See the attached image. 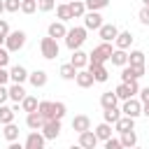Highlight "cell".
<instances>
[{
  "mask_svg": "<svg viewBox=\"0 0 149 149\" xmlns=\"http://www.w3.org/2000/svg\"><path fill=\"white\" fill-rule=\"evenodd\" d=\"M86 28L84 26H74V28H68V33H65V47L70 49V51H74V49H79L84 42H86Z\"/></svg>",
  "mask_w": 149,
  "mask_h": 149,
  "instance_id": "1",
  "label": "cell"
},
{
  "mask_svg": "<svg viewBox=\"0 0 149 149\" xmlns=\"http://www.w3.org/2000/svg\"><path fill=\"white\" fill-rule=\"evenodd\" d=\"M26 33L23 30H9V35L5 37V49L9 51V54H16V51H21L23 47H26Z\"/></svg>",
  "mask_w": 149,
  "mask_h": 149,
  "instance_id": "2",
  "label": "cell"
},
{
  "mask_svg": "<svg viewBox=\"0 0 149 149\" xmlns=\"http://www.w3.org/2000/svg\"><path fill=\"white\" fill-rule=\"evenodd\" d=\"M40 51H42V58H47V61L58 58V54H61L58 40H56V37H51V35L42 37V40H40Z\"/></svg>",
  "mask_w": 149,
  "mask_h": 149,
  "instance_id": "3",
  "label": "cell"
},
{
  "mask_svg": "<svg viewBox=\"0 0 149 149\" xmlns=\"http://www.w3.org/2000/svg\"><path fill=\"white\" fill-rule=\"evenodd\" d=\"M112 44L109 42H100L91 54H88V63H107L109 61V56H112Z\"/></svg>",
  "mask_w": 149,
  "mask_h": 149,
  "instance_id": "4",
  "label": "cell"
},
{
  "mask_svg": "<svg viewBox=\"0 0 149 149\" xmlns=\"http://www.w3.org/2000/svg\"><path fill=\"white\" fill-rule=\"evenodd\" d=\"M137 91H140V84H137V79H130V81H121V84L114 88V93H116V98H119V100L133 98V95H137Z\"/></svg>",
  "mask_w": 149,
  "mask_h": 149,
  "instance_id": "5",
  "label": "cell"
},
{
  "mask_svg": "<svg viewBox=\"0 0 149 149\" xmlns=\"http://www.w3.org/2000/svg\"><path fill=\"white\" fill-rule=\"evenodd\" d=\"M121 114H126V116H133V119H137L140 114H142V102H140V98H126L123 100V107H121Z\"/></svg>",
  "mask_w": 149,
  "mask_h": 149,
  "instance_id": "6",
  "label": "cell"
},
{
  "mask_svg": "<svg viewBox=\"0 0 149 149\" xmlns=\"http://www.w3.org/2000/svg\"><path fill=\"white\" fill-rule=\"evenodd\" d=\"M144 74V65H121V81H130V79H140Z\"/></svg>",
  "mask_w": 149,
  "mask_h": 149,
  "instance_id": "7",
  "label": "cell"
},
{
  "mask_svg": "<svg viewBox=\"0 0 149 149\" xmlns=\"http://www.w3.org/2000/svg\"><path fill=\"white\" fill-rule=\"evenodd\" d=\"M42 135H44L47 140H56V137L61 135V119H44Z\"/></svg>",
  "mask_w": 149,
  "mask_h": 149,
  "instance_id": "8",
  "label": "cell"
},
{
  "mask_svg": "<svg viewBox=\"0 0 149 149\" xmlns=\"http://www.w3.org/2000/svg\"><path fill=\"white\" fill-rule=\"evenodd\" d=\"M81 19H84V28H86V30H98V28L102 26V16H100V12H95V9H86V14H84Z\"/></svg>",
  "mask_w": 149,
  "mask_h": 149,
  "instance_id": "9",
  "label": "cell"
},
{
  "mask_svg": "<svg viewBox=\"0 0 149 149\" xmlns=\"http://www.w3.org/2000/svg\"><path fill=\"white\" fill-rule=\"evenodd\" d=\"M86 70L93 74V79H95L98 84H105V81L109 79V72H107L105 63H88V65H86Z\"/></svg>",
  "mask_w": 149,
  "mask_h": 149,
  "instance_id": "10",
  "label": "cell"
},
{
  "mask_svg": "<svg viewBox=\"0 0 149 149\" xmlns=\"http://www.w3.org/2000/svg\"><path fill=\"white\" fill-rule=\"evenodd\" d=\"M23 144H26V149H44V144H47V137H44L40 130H30Z\"/></svg>",
  "mask_w": 149,
  "mask_h": 149,
  "instance_id": "11",
  "label": "cell"
},
{
  "mask_svg": "<svg viewBox=\"0 0 149 149\" xmlns=\"http://www.w3.org/2000/svg\"><path fill=\"white\" fill-rule=\"evenodd\" d=\"M74 81H77V86L79 88H91L93 84H95V79H93V74L86 70V68H81V70H77V74H74Z\"/></svg>",
  "mask_w": 149,
  "mask_h": 149,
  "instance_id": "12",
  "label": "cell"
},
{
  "mask_svg": "<svg viewBox=\"0 0 149 149\" xmlns=\"http://www.w3.org/2000/svg\"><path fill=\"white\" fill-rule=\"evenodd\" d=\"M98 35H100L102 42H114V37L119 35V28H116L114 23H102V26L98 28Z\"/></svg>",
  "mask_w": 149,
  "mask_h": 149,
  "instance_id": "13",
  "label": "cell"
},
{
  "mask_svg": "<svg viewBox=\"0 0 149 149\" xmlns=\"http://www.w3.org/2000/svg\"><path fill=\"white\" fill-rule=\"evenodd\" d=\"M133 40H135V37H133L130 30H119V35L114 37V44H116V49H126V51H128L130 44H133Z\"/></svg>",
  "mask_w": 149,
  "mask_h": 149,
  "instance_id": "14",
  "label": "cell"
},
{
  "mask_svg": "<svg viewBox=\"0 0 149 149\" xmlns=\"http://www.w3.org/2000/svg\"><path fill=\"white\" fill-rule=\"evenodd\" d=\"M9 81H14V84L28 81V70H26L23 65H12V68H9Z\"/></svg>",
  "mask_w": 149,
  "mask_h": 149,
  "instance_id": "15",
  "label": "cell"
},
{
  "mask_svg": "<svg viewBox=\"0 0 149 149\" xmlns=\"http://www.w3.org/2000/svg\"><path fill=\"white\" fill-rule=\"evenodd\" d=\"M26 126L30 128V130H42V126H44V116L35 109V112H28L26 114Z\"/></svg>",
  "mask_w": 149,
  "mask_h": 149,
  "instance_id": "16",
  "label": "cell"
},
{
  "mask_svg": "<svg viewBox=\"0 0 149 149\" xmlns=\"http://www.w3.org/2000/svg\"><path fill=\"white\" fill-rule=\"evenodd\" d=\"M112 126H114V130H116V133H126V130H133V128H135V119H133V116L121 114Z\"/></svg>",
  "mask_w": 149,
  "mask_h": 149,
  "instance_id": "17",
  "label": "cell"
},
{
  "mask_svg": "<svg viewBox=\"0 0 149 149\" xmlns=\"http://www.w3.org/2000/svg\"><path fill=\"white\" fill-rule=\"evenodd\" d=\"M79 135V147H84V149H93L95 144H98V137H95V133L88 128V130H81V133H77Z\"/></svg>",
  "mask_w": 149,
  "mask_h": 149,
  "instance_id": "18",
  "label": "cell"
},
{
  "mask_svg": "<svg viewBox=\"0 0 149 149\" xmlns=\"http://www.w3.org/2000/svg\"><path fill=\"white\" fill-rule=\"evenodd\" d=\"M65 33H68L65 21H54V23H49V28H47V35H51V37H56V40L65 37Z\"/></svg>",
  "mask_w": 149,
  "mask_h": 149,
  "instance_id": "19",
  "label": "cell"
},
{
  "mask_svg": "<svg viewBox=\"0 0 149 149\" xmlns=\"http://www.w3.org/2000/svg\"><path fill=\"white\" fill-rule=\"evenodd\" d=\"M70 63H72L77 70H81V68H86V65H88V54H84L81 49H74V51H72Z\"/></svg>",
  "mask_w": 149,
  "mask_h": 149,
  "instance_id": "20",
  "label": "cell"
},
{
  "mask_svg": "<svg viewBox=\"0 0 149 149\" xmlns=\"http://www.w3.org/2000/svg\"><path fill=\"white\" fill-rule=\"evenodd\" d=\"M47 79H49V77H47V72H44V70H35V72H28V81H30L35 88H42V86L47 84Z\"/></svg>",
  "mask_w": 149,
  "mask_h": 149,
  "instance_id": "21",
  "label": "cell"
},
{
  "mask_svg": "<svg viewBox=\"0 0 149 149\" xmlns=\"http://www.w3.org/2000/svg\"><path fill=\"white\" fill-rule=\"evenodd\" d=\"M88 128H91V119L86 114H77L72 119V130L74 133H81V130H88Z\"/></svg>",
  "mask_w": 149,
  "mask_h": 149,
  "instance_id": "22",
  "label": "cell"
},
{
  "mask_svg": "<svg viewBox=\"0 0 149 149\" xmlns=\"http://www.w3.org/2000/svg\"><path fill=\"white\" fill-rule=\"evenodd\" d=\"M93 133H95V137H98V142H105L107 137H112V123H107V121H102V123H98V126L93 128Z\"/></svg>",
  "mask_w": 149,
  "mask_h": 149,
  "instance_id": "23",
  "label": "cell"
},
{
  "mask_svg": "<svg viewBox=\"0 0 149 149\" xmlns=\"http://www.w3.org/2000/svg\"><path fill=\"white\" fill-rule=\"evenodd\" d=\"M7 91H9V100H14V102H21V100L26 98V88H23V84H14V81H12V86H9Z\"/></svg>",
  "mask_w": 149,
  "mask_h": 149,
  "instance_id": "24",
  "label": "cell"
},
{
  "mask_svg": "<svg viewBox=\"0 0 149 149\" xmlns=\"http://www.w3.org/2000/svg\"><path fill=\"white\" fill-rule=\"evenodd\" d=\"M68 5H70V12H72V19H81V16L86 14V5H84V0H70Z\"/></svg>",
  "mask_w": 149,
  "mask_h": 149,
  "instance_id": "25",
  "label": "cell"
},
{
  "mask_svg": "<svg viewBox=\"0 0 149 149\" xmlns=\"http://www.w3.org/2000/svg\"><path fill=\"white\" fill-rule=\"evenodd\" d=\"M109 61H112V65H126L128 63V51L126 49H114L112 51V56H109Z\"/></svg>",
  "mask_w": 149,
  "mask_h": 149,
  "instance_id": "26",
  "label": "cell"
},
{
  "mask_svg": "<svg viewBox=\"0 0 149 149\" xmlns=\"http://www.w3.org/2000/svg\"><path fill=\"white\" fill-rule=\"evenodd\" d=\"M19 105H21V112H26V114H28V112H35V109H37L40 100H37L35 95H28V93H26V98H23Z\"/></svg>",
  "mask_w": 149,
  "mask_h": 149,
  "instance_id": "27",
  "label": "cell"
},
{
  "mask_svg": "<svg viewBox=\"0 0 149 149\" xmlns=\"http://www.w3.org/2000/svg\"><path fill=\"white\" fill-rule=\"evenodd\" d=\"M116 102H119V98H116V93H114V91H105V93L100 95V107H102V109L114 107Z\"/></svg>",
  "mask_w": 149,
  "mask_h": 149,
  "instance_id": "28",
  "label": "cell"
},
{
  "mask_svg": "<svg viewBox=\"0 0 149 149\" xmlns=\"http://www.w3.org/2000/svg\"><path fill=\"white\" fill-rule=\"evenodd\" d=\"M14 114H16L14 107H9V105H5V102L0 105V123H2V126H5V123H12V121H14Z\"/></svg>",
  "mask_w": 149,
  "mask_h": 149,
  "instance_id": "29",
  "label": "cell"
},
{
  "mask_svg": "<svg viewBox=\"0 0 149 149\" xmlns=\"http://www.w3.org/2000/svg\"><path fill=\"white\" fill-rule=\"evenodd\" d=\"M2 135H5V140L7 142H14V140H19V126L12 121V123H5V130H2Z\"/></svg>",
  "mask_w": 149,
  "mask_h": 149,
  "instance_id": "30",
  "label": "cell"
},
{
  "mask_svg": "<svg viewBox=\"0 0 149 149\" xmlns=\"http://www.w3.org/2000/svg\"><path fill=\"white\" fill-rule=\"evenodd\" d=\"M121 137V147H135L137 144V135H135V128L133 130H126V133H119Z\"/></svg>",
  "mask_w": 149,
  "mask_h": 149,
  "instance_id": "31",
  "label": "cell"
},
{
  "mask_svg": "<svg viewBox=\"0 0 149 149\" xmlns=\"http://www.w3.org/2000/svg\"><path fill=\"white\" fill-rule=\"evenodd\" d=\"M56 16H58V21H70V19H72L70 5H68V2H61V5H56Z\"/></svg>",
  "mask_w": 149,
  "mask_h": 149,
  "instance_id": "32",
  "label": "cell"
},
{
  "mask_svg": "<svg viewBox=\"0 0 149 149\" xmlns=\"http://www.w3.org/2000/svg\"><path fill=\"white\" fill-rule=\"evenodd\" d=\"M144 61H147V56H144V51H140V49H133V51L128 54V63H130V65H144Z\"/></svg>",
  "mask_w": 149,
  "mask_h": 149,
  "instance_id": "33",
  "label": "cell"
},
{
  "mask_svg": "<svg viewBox=\"0 0 149 149\" xmlns=\"http://www.w3.org/2000/svg\"><path fill=\"white\" fill-rule=\"evenodd\" d=\"M58 74H61L63 79H68V81H70V79H74V74H77V68H74L72 63H63V65H61V70H58Z\"/></svg>",
  "mask_w": 149,
  "mask_h": 149,
  "instance_id": "34",
  "label": "cell"
},
{
  "mask_svg": "<svg viewBox=\"0 0 149 149\" xmlns=\"http://www.w3.org/2000/svg\"><path fill=\"white\" fill-rule=\"evenodd\" d=\"M37 112H40L44 119H51V114H54V102H51V100H40Z\"/></svg>",
  "mask_w": 149,
  "mask_h": 149,
  "instance_id": "35",
  "label": "cell"
},
{
  "mask_svg": "<svg viewBox=\"0 0 149 149\" xmlns=\"http://www.w3.org/2000/svg\"><path fill=\"white\" fill-rule=\"evenodd\" d=\"M119 116H121V109H119L116 105H114V107H107V109L102 112V121H107V123H114Z\"/></svg>",
  "mask_w": 149,
  "mask_h": 149,
  "instance_id": "36",
  "label": "cell"
},
{
  "mask_svg": "<svg viewBox=\"0 0 149 149\" xmlns=\"http://www.w3.org/2000/svg\"><path fill=\"white\" fill-rule=\"evenodd\" d=\"M84 5H86V9H95V12H100V9H105V7L109 5V0H84Z\"/></svg>",
  "mask_w": 149,
  "mask_h": 149,
  "instance_id": "37",
  "label": "cell"
},
{
  "mask_svg": "<svg viewBox=\"0 0 149 149\" xmlns=\"http://www.w3.org/2000/svg\"><path fill=\"white\" fill-rule=\"evenodd\" d=\"M65 112H68V107H65V102H54V114H51V119H63L65 116Z\"/></svg>",
  "mask_w": 149,
  "mask_h": 149,
  "instance_id": "38",
  "label": "cell"
},
{
  "mask_svg": "<svg viewBox=\"0 0 149 149\" xmlns=\"http://www.w3.org/2000/svg\"><path fill=\"white\" fill-rule=\"evenodd\" d=\"M21 12H23V14L37 12V0H21Z\"/></svg>",
  "mask_w": 149,
  "mask_h": 149,
  "instance_id": "39",
  "label": "cell"
},
{
  "mask_svg": "<svg viewBox=\"0 0 149 149\" xmlns=\"http://www.w3.org/2000/svg\"><path fill=\"white\" fill-rule=\"evenodd\" d=\"M5 12H21V0H5Z\"/></svg>",
  "mask_w": 149,
  "mask_h": 149,
  "instance_id": "40",
  "label": "cell"
},
{
  "mask_svg": "<svg viewBox=\"0 0 149 149\" xmlns=\"http://www.w3.org/2000/svg\"><path fill=\"white\" fill-rule=\"evenodd\" d=\"M56 7V0H37V9L40 12H51Z\"/></svg>",
  "mask_w": 149,
  "mask_h": 149,
  "instance_id": "41",
  "label": "cell"
},
{
  "mask_svg": "<svg viewBox=\"0 0 149 149\" xmlns=\"http://www.w3.org/2000/svg\"><path fill=\"white\" fill-rule=\"evenodd\" d=\"M7 35H9V23H7V19H0V47L5 44Z\"/></svg>",
  "mask_w": 149,
  "mask_h": 149,
  "instance_id": "42",
  "label": "cell"
},
{
  "mask_svg": "<svg viewBox=\"0 0 149 149\" xmlns=\"http://www.w3.org/2000/svg\"><path fill=\"white\" fill-rule=\"evenodd\" d=\"M137 19H140L142 26H149V7H142V9L137 12Z\"/></svg>",
  "mask_w": 149,
  "mask_h": 149,
  "instance_id": "43",
  "label": "cell"
},
{
  "mask_svg": "<svg viewBox=\"0 0 149 149\" xmlns=\"http://www.w3.org/2000/svg\"><path fill=\"white\" fill-rule=\"evenodd\" d=\"M105 149H121V140H116V137H107V140H105Z\"/></svg>",
  "mask_w": 149,
  "mask_h": 149,
  "instance_id": "44",
  "label": "cell"
},
{
  "mask_svg": "<svg viewBox=\"0 0 149 149\" xmlns=\"http://www.w3.org/2000/svg\"><path fill=\"white\" fill-rule=\"evenodd\" d=\"M7 63H9V51L0 47V68H7Z\"/></svg>",
  "mask_w": 149,
  "mask_h": 149,
  "instance_id": "45",
  "label": "cell"
},
{
  "mask_svg": "<svg viewBox=\"0 0 149 149\" xmlns=\"http://www.w3.org/2000/svg\"><path fill=\"white\" fill-rule=\"evenodd\" d=\"M137 95H140V102H149V86L140 88V91H137Z\"/></svg>",
  "mask_w": 149,
  "mask_h": 149,
  "instance_id": "46",
  "label": "cell"
},
{
  "mask_svg": "<svg viewBox=\"0 0 149 149\" xmlns=\"http://www.w3.org/2000/svg\"><path fill=\"white\" fill-rule=\"evenodd\" d=\"M9 100V91H7V86L5 84H0V105L2 102H7Z\"/></svg>",
  "mask_w": 149,
  "mask_h": 149,
  "instance_id": "47",
  "label": "cell"
},
{
  "mask_svg": "<svg viewBox=\"0 0 149 149\" xmlns=\"http://www.w3.org/2000/svg\"><path fill=\"white\" fill-rule=\"evenodd\" d=\"M7 81H9V70L0 68V84H7Z\"/></svg>",
  "mask_w": 149,
  "mask_h": 149,
  "instance_id": "48",
  "label": "cell"
},
{
  "mask_svg": "<svg viewBox=\"0 0 149 149\" xmlns=\"http://www.w3.org/2000/svg\"><path fill=\"white\" fill-rule=\"evenodd\" d=\"M142 114L149 119V102H142Z\"/></svg>",
  "mask_w": 149,
  "mask_h": 149,
  "instance_id": "49",
  "label": "cell"
},
{
  "mask_svg": "<svg viewBox=\"0 0 149 149\" xmlns=\"http://www.w3.org/2000/svg\"><path fill=\"white\" fill-rule=\"evenodd\" d=\"M5 12V0H0V14Z\"/></svg>",
  "mask_w": 149,
  "mask_h": 149,
  "instance_id": "50",
  "label": "cell"
},
{
  "mask_svg": "<svg viewBox=\"0 0 149 149\" xmlns=\"http://www.w3.org/2000/svg\"><path fill=\"white\" fill-rule=\"evenodd\" d=\"M142 2H144V7H149V0H142Z\"/></svg>",
  "mask_w": 149,
  "mask_h": 149,
  "instance_id": "51",
  "label": "cell"
},
{
  "mask_svg": "<svg viewBox=\"0 0 149 149\" xmlns=\"http://www.w3.org/2000/svg\"><path fill=\"white\" fill-rule=\"evenodd\" d=\"M63 2H65V0H63Z\"/></svg>",
  "mask_w": 149,
  "mask_h": 149,
  "instance_id": "52",
  "label": "cell"
}]
</instances>
